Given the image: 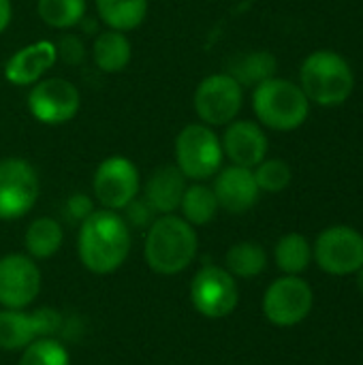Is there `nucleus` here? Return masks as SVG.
Segmentation results:
<instances>
[{
    "instance_id": "32",
    "label": "nucleus",
    "mask_w": 363,
    "mask_h": 365,
    "mask_svg": "<svg viewBox=\"0 0 363 365\" xmlns=\"http://www.w3.org/2000/svg\"><path fill=\"white\" fill-rule=\"evenodd\" d=\"M34 317H36V323H39L41 338H49V336L60 334V329H62V314L58 310H53V308H36Z\"/></svg>"
},
{
    "instance_id": "3",
    "label": "nucleus",
    "mask_w": 363,
    "mask_h": 365,
    "mask_svg": "<svg viewBox=\"0 0 363 365\" xmlns=\"http://www.w3.org/2000/svg\"><path fill=\"white\" fill-rule=\"evenodd\" d=\"M300 88L310 105L340 107L355 90V73L344 56L334 49H317L306 56L300 68Z\"/></svg>"
},
{
    "instance_id": "14",
    "label": "nucleus",
    "mask_w": 363,
    "mask_h": 365,
    "mask_svg": "<svg viewBox=\"0 0 363 365\" xmlns=\"http://www.w3.org/2000/svg\"><path fill=\"white\" fill-rule=\"evenodd\" d=\"M225 158L231 165L255 169L263 158H267L270 141L263 126L255 120H233L225 126L220 135Z\"/></svg>"
},
{
    "instance_id": "10",
    "label": "nucleus",
    "mask_w": 363,
    "mask_h": 365,
    "mask_svg": "<svg viewBox=\"0 0 363 365\" xmlns=\"http://www.w3.org/2000/svg\"><path fill=\"white\" fill-rule=\"evenodd\" d=\"M312 261L329 276H353L363 267V235L347 225H334L319 233Z\"/></svg>"
},
{
    "instance_id": "4",
    "label": "nucleus",
    "mask_w": 363,
    "mask_h": 365,
    "mask_svg": "<svg viewBox=\"0 0 363 365\" xmlns=\"http://www.w3.org/2000/svg\"><path fill=\"white\" fill-rule=\"evenodd\" d=\"M252 111L261 126L278 133L300 128L310 115V101L300 83L272 77L252 88Z\"/></svg>"
},
{
    "instance_id": "27",
    "label": "nucleus",
    "mask_w": 363,
    "mask_h": 365,
    "mask_svg": "<svg viewBox=\"0 0 363 365\" xmlns=\"http://www.w3.org/2000/svg\"><path fill=\"white\" fill-rule=\"evenodd\" d=\"M17 365H71V353L56 336L36 338L21 351Z\"/></svg>"
},
{
    "instance_id": "30",
    "label": "nucleus",
    "mask_w": 363,
    "mask_h": 365,
    "mask_svg": "<svg viewBox=\"0 0 363 365\" xmlns=\"http://www.w3.org/2000/svg\"><path fill=\"white\" fill-rule=\"evenodd\" d=\"M122 218L126 220V225L131 227V229H148L154 220H156V212H154V207L139 195V197H135L122 212Z\"/></svg>"
},
{
    "instance_id": "20",
    "label": "nucleus",
    "mask_w": 363,
    "mask_h": 365,
    "mask_svg": "<svg viewBox=\"0 0 363 365\" xmlns=\"http://www.w3.org/2000/svg\"><path fill=\"white\" fill-rule=\"evenodd\" d=\"M36 338H41V331L34 312L11 310V308L0 310V351L6 353L24 351Z\"/></svg>"
},
{
    "instance_id": "19",
    "label": "nucleus",
    "mask_w": 363,
    "mask_h": 365,
    "mask_svg": "<svg viewBox=\"0 0 363 365\" xmlns=\"http://www.w3.org/2000/svg\"><path fill=\"white\" fill-rule=\"evenodd\" d=\"M276 71L278 60L270 49H250L233 56L225 73H229L242 88H255L276 77Z\"/></svg>"
},
{
    "instance_id": "29",
    "label": "nucleus",
    "mask_w": 363,
    "mask_h": 365,
    "mask_svg": "<svg viewBox=\"0 0 363 365\" xmlns=\"http://www.w3.org/2000/svg\"><path fill=\"white\" fill-rule=\"evenodd\" d=\"M56 43V53H58V60H62L64 64H71V66H77L86 60L88 51H86V43L79 34H73V32H64Z\"/></svg>"
},
{
    "instance_id": "16",
    "label": "nucleus",
    "mask_w": 363,
    "mask_h": 365,
    "mask_svg": "<svg viewBox=\"0 0 363 365\" xmlns=\"http://www.w3.org/2000/svg\"><path fill=\"white\" fill-rule=\"evenodd\" d=\"M56 62V43L41 38L13 51L4 62L2 75L11 86H34L49 73V68H53Z\"/></svg>"
},
{
    "instance_id": "1",
    "label": "nucleus",
    "mask_w": 363,
    "mask_h": 365,
    "mask_svg": "<svg viewBox=\"0 0 363 365\" xmlns=\"http://www.w3.org/2000/svg\"><path fill=\"white\" fill-rule=\"evenodd\" d=\"M131 248V227L120 212L98 207L79 225L77 255L81 265L96 276L118 272L126 263Z\"/></svg>"
},
{
    "instance_id": "31",
    "label": "nucleus",
    "mask_w": 363,
    "mask_h": 365,
    "mask_svg": "<svg viewBox=\"0 0 363 365\" xmlns=\"http://www.w3.org/2000/svg\"><path fill=\"white\" fill-rule=\"evenodd\" d=\"M94 199L86 192H73L66 201H64V214L68 220L81 225L92 212H94Z\"/></svg>"
},
{
    "instance_id": "12",
    "label": "nucleus",
    "mask_w": 363,
    "mask_h": 365,
    "mask_svg": "<svg viewBox=\"0 0 363 365\" xmlns=\"http://www.w3.org/2000/svg\"><path fill=\"white\" fill-rule=\"evenodd\" d=\"M315 306L312 287L302 276L276 278L263 295V317L276 327H295L308 319Z\"/></svg>"
},
{
    "instance_id": "26",
    "label": "nucleus",
    "mask_w": 363,
    "mask_h": 365,
    "mask_svg": "<svg viewBox=\"0 0 363 365\" xmlns=\"http://www.w3.org/2000/svg\"><path fill=\"white\" fill-rule=\"evenodd\" d=\"M36 15L53 30H73L88 15V0H36Z\"/></svg>"
},
{
    "instance_id": "2",
    "label": "nucleus",
    "mask_w": 363,
    "mask_h": 365,
    "mask_svg": "<svg viewBox=\"0 0 363 365\" xmlns=\"http://www.w3.org/2000/svg\"><path fill=\"white\" fill-rule=\"evenodd\" d=\"M197 252V229L180 214L156 216V220L145 229L143 259L154 274L178 276L193 265Z\"/></svg>"
},
{
    "instance_id": "33",
    "label": "nucleus",
    "mask_w": 363,
    "mask_h": 365,
    "mask_svg": "<svg viewBox=\"0 0 363 365\" xmlns=\"http://www.w3.org/2000/svg\"><path fill=\"white\" fill-rule=\"evenodd\" d=\"M11 19H13V2L0 0V34L9 28Z\"/></svg>"
},
{
    "instance_id": "22",
    "label": "nucleus",
    "mask_w": 363,
    "mask_h": 365,
    "mask_svg": "<svg viewBox=\"0 0 363 365\" xmlns=\"http://www.w3.org/2000/svg\"><path fill=\"white\" fill-rule=\"evenodd\" d=\"M94 6L105 28L131 32L145 21L150 0H94Z\"/></svg>"
},
{
    "instance_id": "21",
    "label": "nucleus",
    "mask_w": 363,
    "mask_h": 365,
    "mask_svg": "<svg viewBox=\"0 0 363 365\" xmlns=\"http://www.w3.org/2000/svg\"><path fill=\"white\" fill-rule=\"evenodd\" d=\"M64 244V229L62 225L51 216H39L34 218L24 233V248L26 255L34 261L51 259L60 252Z\"/></svg>"
},
{
    "instance_id": "23",
    "label": "nucleus",
    "mask_w": 363,
    "mask_h": 365,
    "mask_svg": "<svg viewBox=\"0 0 363 365\" xmlns=\"http://www.w3.org/2000/svg\"><path fill=\"white\" fill-rule=\"evenodd\" d=\"M178 212L186 222H190L197 229L210 225L220 212V207L212 186H208L205 182H188Z\"/></svg>"
},
{
    "instance_id": "34",
    "label": "nucleus",
    "mask_w": 363,
    "mask_h": 365,
    "mask_svg": "<svg viewBox=\"0 0 363 365\" xmlns=\"http://www.w3.org/2000/svg\"><path fill=\"white\" fill-rule=\"evenodd\" d=\"M357 289H359V293L363 295V267L357 272Z\"/></svg>"
},
{
    "instance_id": "6",
    "label": "nucleus",
    "mask_w": 363,
    "mask_h": 365,
    "mask_svg": "<svg viewBox=\"0 0 363 365\" xmlns=\"http://www.w3.org/2000/svg\"><path fill=\"white\" fill-rule=\"evenodd\" d=\"M193 107L199 122L216 128L237 120L244 107V88L229 73H212L203 77L193 94Z\"/></svg>"
},
{
    "instance_id": "24",
    "label": "nucleus",
    "mask_w": 363,
    "mask_h": 365,
    "mask_svg": "<svg viewBox=\"0 0 363 365\" xmlns=\"http://www.w3.org/2000/svg\"><path fill=\"white\" fill-rule=\"evenodd\" d=\"M274 261L285 276H300L312 263V246L302 233H287L274 246Z\"/></svg>"
},
{
    "instance_id": "25",
    "label": "nucleus",
    "mask_w": 363,
    "mask_h": 365,
    "mask_svg": "<svg viewBox=\"0 0 363 365\" xmlns=\"http://www.w3.org/2000/svg\"><path fill=\"white\" fill-rule=\"evenodd\" d=\"M267 267V252L257 242H237L225 255V269L233 278L250 280Z\"/></svg>"
},
{
    "instance_id": "13",
    "label": "nucleus",
    "mask_w": 363,
    "mask_h": 365,
    "mask_svg": "<svg viewBox=\"0 0 363 365\" xmlns=\"http://www.w3.org/2000/svg\"><path fill=\"white\" fill-rule=\"evenodd\" d=\"M41 269L26 252H9L0 259V306L26 310L41 293Z\"/></svg>"
},
{
    "instance_id": "5",
    "label": "nucleus",
    "mask_w": 363,
    "mask_h": 365,
    "mask_svg": "<svg viewBox=\"0 0 363 365\" xmlns=\"http://www.w3.org/2000/svg\"><path fill=\"white\" fill-rule=\"evenodd\" d=\"M173 165L188 182L212 180L225 165L220 135L203 122H190L182 126L173 143Z\"/></svg>"
},
{
    "instance_id": "18",
    "label": "nucleus",
    "mask_w": 363,
    "mask_h": 365,
    "mask_svg": "<svg viewBox=\"0 0 363 365\" xmlns=\"http://www.w3.org/2000/svg\"><path fill=\"white\" fill-rule=\"evenodd\" d=\"M92 62L105 75L122 73L133 60V45L126 32L103 28L92 41Z\"/></svg>"
},
{
    "instance_id": "8",
    "label": "nucleus",
    "mask_w": 363,
    "mask_h": 365,
    "mask_svg": "<svg viewBox=\"0 0 363 365\" xmlns=\"http://www.w3.org/2000/svg\"><path fill=\"white\" fill-rule=\"evenodd\" d=\"M41 195V180L32 163L19 156L0 160V220H19L32 212Z\"/></svg>"
},
{
    "instance_id": "11",
    "label": "nucleus",
    "mask_w": 363,
    "mask_h": 365,
    "mask_svg": "<svg viewBox=\"0 0 363 365\" xmlns=\"http://www.w3.org/2000/svg\"><path fill=\"white\" fill-rule=\"evenodd\" d=\"M30 115L43 126H62L71 122L81 107L77 86L64 77H43L26 96Z\"/></svg>"
},
{
    "instance_id": "28",
    "label": "nucleus",
    "mask_w": 363,
    "mask_h": 365,
    "mask_svg": "<svg viewBox=\"0 0 363 365\" xmlns=\"http://www.w3.org/2000/svg\"><path fill=\"white\" fill-rule=\"evenodd\" d=\"M252 173H255L259 190L270 192V195L287 190L291 180H293V171H291L289 163L282 160V158H263L252 169Z\"/></svg>"
},
{
    "instance_id": "7",
    "label": "nucleus",
    "mask_w": 363,
    "mask_h": 365,
    "mask_svg": "<svg viewBox=\"0 0 363 365\" xmlns=\"http://www.w3.org/2000/svg\"><path fill=\"white\" fill-rule=\"evenodd\" d=\"M190 304L193 308L212 321L227 319L240 304L237 278H233L220 265H203L190 280Z\"/></svg>"
},
{
    "instance_id": "17",
    "label": "nucleus",
    "mask_w": 363,
    "mask_h": 365,
    "mask_svg": "<svg viewBox=\"0 0 363 365\" xmlns=\"http://www.w3.org/2000/svg\"><path fill=\"white\" fill-rule=\"evenodd\" d=\"M186 186H188V180L173 163L160 165L141 184V197L154 207L158 216L175 214Z\"/></svg>"
},
{
    "instance_id": "9",
    "label": "nucleus",
    "mask_w": 363,
    "mask_h": 365,
    "mask_svg": "<svg viewBox=\"0 0 363 365\" xmlns=\"http://www.w3.org/2000/svg\"><path fill=\"white\" fill-rule=\"evenodd\" d=\"M92 192L101 207L122 212L135 197L141 195V173L131 158L122 154L107 156L94 171Z\"/></svg>"
},
{
    "instance_id": "15",
    "label": "nucleus",
    "mask_w": 363,
    "mask_h": 365,
    "mask_svg": "<svg viewBox=\"0 0 363 365\" xmlns=\"http://www.w3.org/2000/svg\"><path fill=\"white\" fill-rule=\"evenodd\" d=\"M212 190L216 195L218 207L229 214L250 212L261 195L252 169L237 165H223V169L214 175Z\"/></svg>"
}]
</instances>
